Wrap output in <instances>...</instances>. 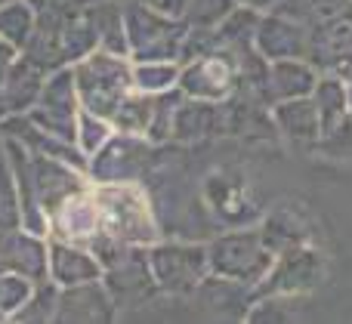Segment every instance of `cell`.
Returning a JSON list of instances; mask_svg holds the SVG:
<instances>
[{
    "mask_svg": "<svg viewBox=\"0 0 352 324\" xmlns=\"http://www.w3.org/2000/svg\"><path fill=\"white\" fill-rule=\"evenodd\" d=\"M93 195L102 216V235L136 247H148L161 238L158 216L136 183H93Z\"/></svg>",
    "mask_w": 352,
    "mask_h": 324,
    "instance_id": "obj_1",
    "label": "cell"
},
{
    "mask_svg": "<svg viewBox=\"0 0 352 324\" xmlns=\"http://www.w3.org/2000/svg\"><path fill=\"white\" fill-rule=\"evenodd\" d=\"M74 84H78L80 105L93 115H102L111 121L118 105L136 90L133 86V62L130 56H118L109 49H93L80 62L72 65Z\"/></svg>",
    "mask_w": 352,
    "mask_h": 324,
    "instance_id": "obj_2",
    "label": "cell"
},
{
    "mask_svg": "<svg viewBox=\"0 0 352 324\" xmlns=\"http://www.w3.org/2000/svg\"><path fill=\"white\" fill-rule=\"evenodd\" d=\"M124 25H127L130 62H179L188 34V25L182 19L161 16L152 6L130 0L124 6Z\"/></svg>",
    "mask_w": 352,
    "mask_h": 324,
    "instance_id": "obj_3",
    "label": "cell"
},
{
    "mask_svg": "<svg viewBox=\"0 0 352 324\" xmlns=\"http://www.w3.org/2000/svg\"><path fill=\"white\" fill-rule=\"evenodd\" d=\"M207 259H210V275L229 278L244 288H256L272 269L275 253L266 247L260 232L235 229V232L217 235L207 244Z\"/></svg>",
    "mask_w": 352,
    "mask_h": 324,
    "instance_id": "obj_4",
    "label": "cell"
},
{
    "mask_svg": "<svg viewBox=\"0 0 352 324\" xmlns=\"http://www.w3.org/2000/svg\"><path fill=\"white\" fill-rule=\"evenodd\" d=\"M148 251V269L158 284V294L170 297H192L210 275L207 244L192 241H155Z\"/></svg>",
    "mask_w": 352,
    "mask_h": 324,
    "instance_id": "obj_5",
    "label": "cell"
},
{
    "mask_svg": "<svg viewBox=\"0 0 352 324\" xmlns=\"http://www.w3.org/2000/svg\"><path fill=\"white\" fill-rule=\"evenodd\" d=\"M25 117L31 124H37L41 130H47V133L59 136L65 142H74V136H78V117H80V96H78L72 65L53 68L47 74L34 105L25 111Z\"/></svg>",
    "mask_w": 352,
    "mask_h": 324,
    "instance_id": "obj_6",
    "label": "cell"
},
{
    "mask_svg": "<svg viewBox=\"0 0 352 324\" xmlns=\"http://www.w3.org/2000/svg\"><path fill=\"white\" fill-rule=\"evenodd\" d=\"M179 93L188 99L223 102L238 90V59L229 47L179 62Z\"/></svg>",
    "mask_w": 352,
    "mask_h": 324,
    "instance_id": "obj_7",
    "label": "cell"
},
{
    "mask_svg": "<svg viewBox=\"0 0 352 324\" xmlns=\"http://www.w3.org/2000/svg\"><path fill=\"white\" fill-rule=\"evenodd\" d=\"M155 158V142L146 136L115 133L87 164L93 183H136Z\"/></svg>",
    "mask_w": 352,
    "mask_h": 324,
    "instance_id": "obj_8",
    "label": "cell"
},
{
    "mask_svg": "<svg viewBox=\"0 0 352 324\" xmlns=\"http://www.w3.org/2000/svg\"><path fill=\"white\" fill-rule=\"evenodd\" d=\"M303 59L322 74H337L352 68V6L343 10L340 16L306 28Z\"/></svg>",
    "mask_w": 352,
    "mask_h": 324,
    "instance_id": "obj_9",
    "label": "cell"
},
{
    "mask_svg": "<svg viewBox=\"0 0 352 324\" xmlns=\"http://www.w3.org/2000/svg\"><path fill=\"white\" fill-rule=\"evenodd\" d=\"M324 275V259L318 251L309 247H291V251L278 253L272 263V269L266 272L260 284H256V294L266 297H294V294H306L312 290Z\"/></svg>",
    "mask_w": 352,
    "mask_h": 324,
    "instance_id": "obj_10",
    "label": "cell"
},
{
    "mask_svg": "<svg viewBox=\"0 0 352 324\" xmlns=\"http://www.w3.org/2000/svg\"><path fill=\"white\" fill-rule=\"evenodd\" d=\"M118 319V306L111 297L109 284L102 278L84 284H72V288H59V300H56L53 321L62 324H105Z\"/></svg>",
    "mask_w": 352,
    "mask_h": 324,
    "instance_id": "obj_11",
    "label": "cell"
},
{
    "mask_svg": "<svg viewBox=\"0 0 352 324\" xmlns=\"http://www.w3.org/2000/svg\"><path fill=\"white\" fill-rule=\"evenodd\" d=\"M0 272H16L34 284L47 281V235L28 232L25 226L0 232Z\"/></svg>",
    "mask_w": 352,
    "mask_h": 324,
    "instance_id": "obj_12",
    "label": "cell"
},
{
    "mask_svg": "<svg viewBox=\"0 0 352 324\" xmlns=\"http://www.w3.org/2000/svg\"><path fill=\"white\" fill-rule=\"evenodd\" d=\"M47 278L56 288L96 281V278H102V263L90 247L74 244V241L47 238Z\"/></svg>",
    "mask_w": 352,
    "mask_h": 324,
    "instance_id": "obj_13",
    "label": "cell"
},
{
    "mask_svg": "<svg viewBox=\"0 0 352 324\" xmlns=\"http://www.w3.org/2000/svg\"><path fill=\"white\" fill-rule=\"evenodd\" d=\"M254 47L260 49V56H266L269 62H275V59H303L306 31L300 28L297 22H291V19L266 10V16H260V25H256Z\"/></svg>",
    "mask_w": 352,
    "mask_h": 324,
    "instance_id": "obj_14",
    "label": "cell"
},
{
    "mask_svg": "<svg viewBox=\"0 0 352 324\" xmlns=\"http://www.w3.org/2000/svg\"><path fill=\"white\" fill-rule=\"evenodd\" d=\"M47 74H50L47 68H41L37 62H31L28 56L19 53V59L12 62L10 74H6V80H3V90H0V121L10 115H25V111L34 105Z\"/></svg>",
    "mask_w": 352,
    "mask_h": 324,
    "instance_id": "obj_15",
    "label": "cell"
},
{
    "mask_svg": "<svg viewBox=\"0 0 352 324\" xmlns=\"http://www.w3.org/2000/svg\"><path fill=\"white\" fill-rule=\"evenodd\" d=\"M272 124L278 133H285L297 146H316L322 139V117L312 96L281 99L272 105Z\"/></svg>",
    "mask_w": 352,
    "mask_h": 324,
    "instance_id": "obj_16",
    "label": "cell"
},
{
    "mask_svg": "<svg viewBox=\"0 0 352 324\" xmlns=\"http://www.w3.org/2000/svg\"><path fill=\"white\" fill-rule=\"evenodd\" d=\"M318 71L306 59H275L269 62V80H266V99L269 108L281 99L312 96Z\"/></svg>",
    "mask_w": 352,
    "mask_h": 324,
    "instance_id": "obj_17",
    "label": "cell"
},
{
    "mask_svg": "<svg viewBox=\"0 0 352 324\" xmlns=\"http://www.w3.org/2000/svg\"><path fill=\"white\" fill-rule=\"evenodd\" d=\"M223 133V108L219 102H204V99L182 96L179 108L173 117V139L179 142H198L207 136Z\"/></svg>",
    "mask_w": 352,
    "mask_h": 324,
    "instance_id": "obj_18",
    "label": "cell"
},
{
    "mask_svg": "<svg viewBox=\"0 0 352 324\" xmlns=\"http://www.w3.org/2000/svg\"><path fill=\"white\" fill-rule=\"evenodd\" d=\"M312 99L318 105V117H322V133L331 130L334 124H340L349 115V84H343L337 74H324L316 80Z\"/></svg>",
    "mask_w": 352,
    "mask_h": 324,
    "instance_id": "obj_19",
    "label": "cell"
},
{
    "mask_svg": "<svg viewBox=\"0 0 352 324\" xmlns=\"http://www.w3.org/2000/svg\"><path fill=\"white\" fill-rule=\"evenodd\" d=\"M93 22H96L99 49H109L118 56L127 53V25H124V6L111 0H96L93 3Z\"/></svg>",
    "mask_w": 352,
    "mask_h": 324,
    "instance_id": "obj_20",
    "label": "cell"
},
{
    "mask_svg": "<svg viewBox=\"0 0 352 324\" xmlns=\"http://www.w3.org/2000/svg\"><path fill=\"white\" fill-rule=\"evenodd\" d=\"M22 226V198H19V179L6 142L0 136V232Z\"/></svg>",
    "mask_w": 352,
    "mask_h": 324,
    "instance_id": "obj_21",
    "label": "cell"
},
{
    "mask_svg": "<svg viewBox=\"0 0 352 324\" xmlns=\"http://www.w3.org/2000/svg\"><path fill=\"white\" fill-rule=\"evenodd\" d=\"M34 34V6L28 0H3L0 3V37L22 53Z\"/></svg>",
    "mask_w": 352,
    "mask_h": 324,
    "instance_id": "obj_22",
    "label": "cell"
},
{
    "mask_svg": "<svg viewBox=\"0 0 352 324\" xmlns=\"http://www.w3.org/2000/svg\"><path fill=\"white\" fill-rule=\"evenodd\" d=\"M179 84V62H133V86L140 93L158 96L176 90Z\"/></svg>",
    "mask_w": 352,
    "mask_h": 324,
    "instance_id": "obj_23",
    "label": "cell"
},
{
    "mask_svg": "<svg viewBox=\"0 0 352 324\" xmlns=\"http://www.w3.org/2000/svg\"><path fill=\"white\" fill-rule=\"evenodd\" d=\"M115 124L109 121V117L102 115H93V111H87L84 105H80V117H78V136H74V146L84 152V158L90 161L93 154L99 152V148L105 146V142L115 136Z\"/></svg>",
    "mask_w": 352,
    "mask_h": 324,
    "instance_id": "obj_24",
    "label": "cell"
},
{
    "mask_svg": "<svg viewBox=\"0 0 352 324\" xmlns=\"http://www.w3.org/2000/svg\"><path fill=\"white\" fill-rule=\"evenodd\" d=\"M56 300H59V288H56V284L47 278V281L34 284V290H31L28 303L19 309L12 321H53V315H56Z\"/></svg>",
    "mask_w": 352,
    "mask_h": 324,
    "instance_id": "obj_25",
    "label": "cell"
},
{
    "mask_svg": "<svg viewBox=\"0 0 352 324\" xmlns=\"http://www.w3.org/2000/svg\"><path fill=\"white\" fill-rule=\"evenodd\" d=\"M235 6L238 0H192L186 12V25L188 28H217Z\"/></svg>",
    "mask_w": 352,
    "mask_h": 324,
    "instance_id": "obj_26",
    "label": "cell"
},
{
    "mask_svg": "<svg viewBox=\"0 0 352 324\" xmlns=\"http://www.w3.org/2000/svg\"><path fill=\"white\" fill-rule=\"evenodd\" d=\"M316 148L324 154H331V158H352V111L340 124L324 130L322 139L316 142Z\"/></svg>",
    "mask_w": 352,
    "mask_h": 324,
    "instance_id": "obj_27",
    "label": "cell"
},
{
    "mask_svg": "<svg viewBox=\"0 0 352 324\" xmlns=\"http://www.w3.org/2000/svg\"><path fill=\"white\" fill-rule=\"evenodd\" d=\"M140 3L152 6V10L161 12V16L182 19V22H186V12H188V3H192V0H140Z\"/></svg>",
    "mask_w": 352,
    "mask_h": 324,
    "instance_id": "obj_28",
    "label": "cell"
},
{
    "mask_svg": "<svg viewBox=\"0 0 352 324\" xmlns=\"http://www.w3.org/2000/svg\"><path fill=\"white\" fill-rule=\"evenodd\" d=\"M16 59H19V49L0 37V90H3V80H6V74H10V68Z\"/></svg>",
    "mask_w": 352,
    "mask_h": 324,
    "instance_id": "obj_29",
    "label": "cell"
},
{
    "mask_svg": "<svg viewBox=\"0 0 352 324\" xmlns=\"http://www.w3.org/2000/svg\"><path fill=\"white\" fill-rule=\"evenodd\" d=\"M241 6H250V10H272L278 0H238Z\"/></svg>",
    "mask_w": 352,
    "mask_h": 324,
    "instance_id": "obj_30",
    "label": "cell"
},
{
    "mask_svg": "<svg viewBox=\"0 0 352 324\" xmlns=\"http://www.w3.org/2000/svg\"><path fill=\"white\" fill-rule=\"evenodd\" d=\"M349 108H352V68H349Z\"/></svg>",
    "mask_w": 352,
    "mask_h": 324,
    "instance_id": "obj_31",
    "label": "cell"
},
{
    "mask_svg": "<svg viewBox=\"0 0 352 324\" xmlns=\"http://www.w3.org/2000/svg\"><path fill=\"white\" fill-rule=\"evenodd\" d=\"M0 3H3V0H0Z\"/></svg>",
    "mask_w": 352,
    "mask_h": 324,
    "instance_id": "obj_32",
    "label": "cell"
}]
</instances>
